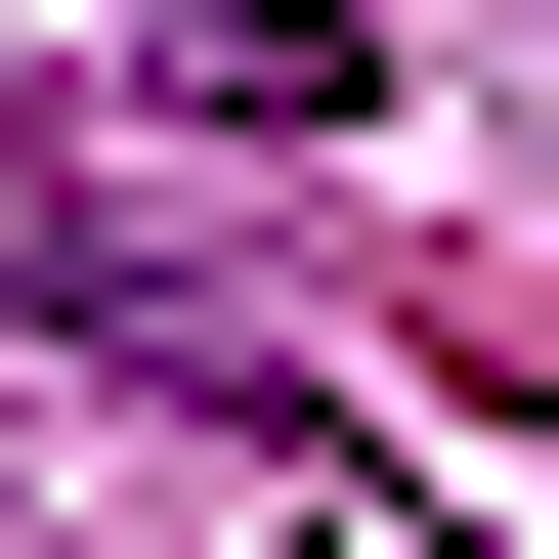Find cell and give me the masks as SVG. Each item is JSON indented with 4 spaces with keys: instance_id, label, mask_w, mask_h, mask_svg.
Wrapping results in <instances>:
<instances>
[{
    "instance_id": "obj_1",
    "label": "cell",
    "mask_w": 559,
    "mask_h": 559,
    "mask_svg": "<svg viewBox=\"0 0 559 559\" xmlns=\"http://www.w3.org/2000/svg\"><path fill=\"white\" fill-rule=\"evenodd\" d=\"M86 44H173L215 130H345V0H86Z\"/></svg>"
}]
</instances>
